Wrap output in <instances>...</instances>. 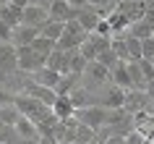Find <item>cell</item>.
Segmentation results:
<instances>
[{
    "mask_svg": "<svg viewBox=\"0 0 154 144\" xmlns=\"http://www.w3.org/2000/svg\"><path fill=\"white\" fill-rule=\"evenodd\" d=\"M105 115H107V107H102V105H86V107H79L73 113V118L79 123L94 128V131L105 128Z\"/></svg>",
    "mask_w": 154,
    "mask_h": 144,
    "instance_id": "obj_1",
    "label": "cell"
},
{
    "mask_svg": "<svg viewBox=\"0 0 154 144\" xmlns=\"http://www.w3.org/2000/svg\"><path fill=\"white\" fill-rule=\"evenodd\" d=\"M123 110L133 115V113H141V110H149L154 113V102L149 100L146 92H138V89H128L125 92V102H123Z\"/></svg>",
    "mask_w": 154,
    "mask_h": 144,
    "instance_id": "obj_2",
    "label": "cell"
},
{
    "mask_svg": "<svg viewBox=\"0 0 154 144\" xmlns=\"http://www.w3.org/2000/svg\"><path fill=\"white\" fill-rule=\"evenodd\" d=\"M16 60H18V71H24V73H34L37 68L45 66V58H39L29 45L26 47H16Z\"/></svg>",
    "mask_w": 154,
    "mask_h": 144,
    "instance_id": "obj_3",
    "label": "cell"
},
{
    "mask_svg": "<svg viewBox=\"0 0 154 144\" xmlns=\"http://www.w3.org/2000/svg\"><path fill=\"white\" fill-rule=\"evenodd\" d=\"M47 16L52 18V21H60V24H65V21H71V18L79 16V8L68 5L65 0H52V3L47 5Z\"/></svg>",
    "mask_w": 154,
    "mask_h": 144,
    "instance_id": "obj_4",
    "label": "cell"
},
{
    "mask_svg": "<svg viewBox=\"0 0 154 144\" xmlns=\"http://www.w3.org/2000/svg\"><path fill=\"white\" fill-rule=\"evenodd\" d=\"M13 131L18 134L21 142H32V144H37V142H39V136H42V131L37 128V123H32L26 115H18V120L13 123Z\"/></svg>",
    "mask_w": 154,
    "mask_h": 144,
    "instance_id": "obj_5",
    "label": "cell"
},
{
    "mask_svg": "<svg viewBox=\"0 0 154 144\" xmlns=\"http://www.w3.org/2000/svg\"><path fill=\"white\" fill-rule=\"evenodd\" d=\"M18 71V60H16V47L5 42L0 45V76H11Z\"/></svg>",
    "mask_w": 154,
    "mask_h": 144,
    "instance_id": "obj_6",
    "label": "cell"
},
{
    "mask_svg": "<svg viewBox=\"0 0 154 144\" xmlns=\"http://www.w3.org/2000/svg\"><path fill=\"white\" fill-rule=\"evenodd\" d=\"M60 76H63V73L55 71V68H50V66H42V68H37L34 73H29V79H32L34 84H39V87H50V89L57 87Z\"/></svg>",
    "mask_w": 154,
    "mask_h": 144,
    "instance_id": "obj_7",
    "label": "cell"
},
{
    "mask_svg": "<svg viewBox=\"0 0 154 144\" xmlns=\"http://www.w3.org/2000/svg\"><path fill=\"white\" fill-rule=\"evenodd\" d=\"M47 18H50V16H47V8H45V5H39V3H29V5L24 8V21H21V24L39 29Z\"/></svg>",
    "mask_w": 154,
    "mask_h": 144,
    "instance_id": "obj_8",
    "label": "cell"
},
{
    "mask_svg": "<svg viewBox=\"0 0 154 144\" xmlns=\"http://www.w3.org/2000/svg\"><path fill=\"white\" fill-rule=\"evenodd\" d=\"M105 18V13L102 11H97V8H91V5H86V8H79V16H76V21L84 26V32H94L97 29V24Z\"/></svg>",
    "mask_w": 154,
    "mask_h": 144,
    "instance_id": "obj_9",
    "label": "cell"
},
{
    "mask_svg": "<svg viewBox=\"0 0 154 144\" xmlns=\"http://www.w3.org/2000/svg\"><path fill=\"white\" fill-rule=\"evenodd\" d=\"M24 94H29V97H34V100H39V102H45V105H50L52 107V102H55V89H50V87H39V84H34L32 79L26 81V87H24Z\"/></svg>",
    "mask_w": 154,
    "mask_h": 144,
    "instance_id": "obj_10",
    "label": "cell"
},
{
    "mask_svg": "<svg viewBox=\"0 0 154 144\" xmlns=\"http://www.w3.org/2000/svg\"><path fill=\"white\" fill-rule=\"evenodd\" d=\"M110 84L125 89V92L133 89V87H131V73H128V63H125V60H118V63L110 68Z\"/></svg>",
    "mask_w": 154,
    "mask_h": 144,
    "instance_id": "obj_11",
    "label": "cell"
},
{
    "mask_svg": "<svg viewBox=\"0 0 154 144\" xmlns=\"http://www.w3.org/2000/svg\"><path fill=\"white\" fill-rule=\"evenodd\" d=\"M37 34H39V29L21 24V26H16V29H13L11 45H13V47H26V45H32V42H34V37H37Z\"/></svg>",
    "mask_w": 154,
    "mask_h": 144,
    "instance_id": "obj_12",
    "label": "cell"
},
{
    "mask_svg": "<svg viewBox=\"0 0 154 144\" xmlns=\"http://www.w3.org/2000/svg\"><path fill=\"white\" fill-rule=\"evenodd\" d=\"M52 113L57 115V120H68V118H73L76 107H73L71 97H68V94H57V97H55V102H52Z\"/></svg>",
    "mask_w": 154,
    "mask_h": 144,
    "instance_id": "obj_13",
    "label": "cell"
},
{
    "mask_svg": "<svg viewBox=\"0 0 154 144\" xmlns=\"http://www.w3.org/2000/svg\"><path fill=\"white\" fill-rule=\"evenodd\" d=\"M0 18L8 26L16 29V26H21V21H24V8H18L13 3H5V5H0Z\"/></svg>",
    "mask_w": 154,
    "mask_h": 144,
    "instance_id": "obj_14",
    "label": "cell"
},
{
    "mask_svg": "<svg viewBox=\"0 0 154 144\" xmlns=\"http://www.w3.org/2000/svg\"><path fill=\"white\" fill-rule=\"evenodd\" d=\"M84 73H86L94 84H107V81H110V68H107V66H102L99 60H89Z\"/></svg>",
    "mask_w": 154,
    "mask_h": 144,
    "instance_id": "obj_15",
    "label": "cell"
},
{
    "mask_svg": "<svg viewBox=\"0 0 154 144\" xmlns=\"http://www.w3.org/2000/svg\"><path fill=\"white\" fill-rule=\"evenodd\" d=\"M123 102H125V89L110 84V87H107V92H105V105H102V107L115 110V107H123Z\"/></svg>",
    "mask_w": 154,
    "mask_h": 144,
    "instance_id": "obj_16",
    "label": "cell"
},
{
    "mask_svg": "<svg viewBox=\"0 0 154 144\" xmlns=\"http://www.w3.org/2000/svg\"><path fill=\"white\" fill-rule=\"evenodd\" d=\"M29 47H32V50H34V53H37L39 58H45V60H47V55H50V53H52V50L57 47V45H55L52 40H47V37L37 34V37H34V42L29 45Z\"/></svg>",
    "mask_w": 154,
    "mask_h": 144,
    "instance_id": "obj_17",
    "label": "cell"
},
{
    "mask_svg": "<svg viewBox=\"0 0 154 144\" xmlns=\"http://www.w3.org/2000/svg\"><path fill=\"white\" fill-rule=\"evenodd\" d=\"M39 34H42V37H47V40H52V42L57 45V40L63 37V24H60V21H52V18H47V21L39 26Z\"/></svg>",
    "mask_w": 154,
    "mask_h": 144,
    "instance_id": "obj_18",
    "label": "cell"
},
{
    "mask_svg": "<svg viewBox=\"0 0 154 144\" xmlns=\"http://www.w3.org/2000/svg\"><path fill=\"white\" fill-rule=\"evenodd\" d=\"M154 26L146 21V18H138V21H133V24L128 26V34L131 37H136V40H146V37H152Z\"/></svg>",
    "mask_w": 154,
    "mask_h": 144,
    "instance_id": "obj_19",
    "label": "cell"
},
{
    "mask_svg": "<svg viewBox=\"0 0 154 144\" xmlns=\"http://www.w3.org/2000/svg\"><path fill=\"white\" fill-rule=\"evenodd\" d=\"M123 42H125V50H128V63L131 60H141V40L131 37V34H123Z\"/></svg>",
    "mask_w": 154,
    "mask_h": 144,
    "instance_id": "obj_20",
    "label": "cell"
},
{
    "mask_svg": "<svg viewBox=\"0 0 154 144\" xmlns=\"http://www.w3.org/2000/svg\"><path fill=\"white\" fill-rule=\"evenodd\" d=\"M18 115H21V113H18V107L13 102H11V105H0V123L13 126V123L18 120Z\"/></svg>",
    "mask_w": 154,
    "mask_h": 144,
    "instance_id": "obj_21",
    "label": "cell"
},
{
    "mask_svg": "<svg viewBox=\"0 0 154 144\" xmlns=\"http://www.w3.org/2000/svg\"><path fill=\"white\" fill-rule=\"evenodd\" d=\"M81 79V76H73V73H63L60 76V81H57L55 87V94H71V89L76 87V81Z\"/></svg>",
    "mask_w": 154,
    "mask_h": 144,
    "instance_id": "obj_22",
    "label": "cell"
},
{
    "mask_svg": "<svg viewBox=\"0 0 154 144\" xmlns=\"http://www.w3.org/2000/svg\"><path fill=\"white\" fill-rule=\"evenodd\" d=\"M94 139H97V131H94V128L84 126V123L76 126V142H73V144H91Z\"/></svg>",
    "mask_w": 154,
    "mask_h": 144,
    "instance_id": "obj_23",
    "label": "cell"
},
{
    "mask_svg": "<svg viewBox=\"0 0 154 144\" xmlns=\"http://www.w3.org/2000/svg\"><path fill=\"white\" fill-rule=\"evenodd\" d=\"M45 66H50V68H55V71H60V66H63V50H60V47H55V50H52V53L47 55Z\"/></svg>",
    "mask_w": 154,
    "mask_h": 144,
    "instance_id": "obj_24",
    "label": "cell"
},
{
    "mask_svg": "<svg viewBox=\"0 0 154 144\" xmlns=\"http://www.w3.org/2000/svg\"><path fill=\"white\" fill-rule=\"evenodd\" d=\"M97 60H99L102 66H107V68H112V66L118 63V55L112 53V47H107V50H102V53L97 55Z\"/></svg>",
    "mask_w": 154,
    "mask_h": 144,
    "instance_id": "obj_25",
    "label": "cell"
},
{
    "mask_svg": "<svg viewBox=\"0 0 154 144\" xmlns=\"http://www.w3.org/2000/svg\"><path fill=\"white\" fill-rule=\"evenodd\" d=\"M141 58L144 60H154V40L152 37L141 40Z\"/></svg>",
    "mask_w": 154,
    "mask_h": 144,
    "instance_id": "obj_26",
    "label": "cell"
},
{
    "mask_svg": "<svg viewBox=\"0 0 154 144\" xmlns=\"http://www.w3.org/2000/svg\"><path fill=\"white\" fill-rule=\"evenodd\" d=\"M138 66H141V71H144V79H146V84H149V81L154 79V63H152V60H144V58H141V60H138Z\"/></svg>",
    "mask_w": 154,
    "mask_h": 144,
    "instance_id": "obj_27",
    "label": "cell"
},
{
    "mask_svg": "<svg viewBox=\"0 0 154 144\" xmlns=\"http://www.w3.org/2000/svg\"><path fill=\"white\" fill-rule=\"evenodd\" d=\"M11 37H13V26H8L3 18H0V45L11 42Z\"/></svg>",
    "mask_w": 154,
    "mask_h": 144,
    "instance_id": "obj_28",
    "label": "cell"
},
{
    "mask_svg": "<svg viewBox=\"0 0 154 144\" xmlns=\"http://www.w3.org/2000/svg\"><path fill=\"white\" fill-rule=\"evenodd\" d=\"M112 3H115V0H89V5H91V8H97V11H102V13H105V16H107V11H110V8H115Z\"/></svg>",
    "mask_w": 154,
    "mask_h": 144,
    "instance_id": "obj_29",
    "label": "cell"
},
{
    "mask_svg": "<svg viewBox=\"0 0 154 144\" xmlns=\"http://www.w3.org/2000/svg\"><path fill=\"white\" fill-rule=\"evenodd\" d=\"M94 34H99V37H112V29H110V24H107V18H102V21L97 24Z\"/></svg>",
    "mask_w": 154,
    "mask_h": 144,
    "instance_id": "obj_30",
    "label": "cell"
},
{
    "mask_svg": "<svg viewBox=\"0 0 154 144\" xmlns=\"http://www.w3.org/2000/svg\"><path fill=\"white\" fill-rule=\"evenodd\" d=\"M125 144H149L144 139V136H138L136 131H128V134H125Z\"/></svg>",
    "mask_w": 154,
    "mask_h": 144,
    "instance_id": "obj_31",
    "label": "cell"
},
{
    "mask_svg": "<svg viewBox=\"0 0 154 144\" xmlns=\"http://www.w3.org/2000/svg\"><path fill=\"white\" fill-rule=\"evenodd\" d=\"M102 144H125V136L123 134H110V136H105Z\"/></svg>",
    "mask_w": 154,
    "mask_h": 144,
    "instance_id": "obj_32",
    "label": "cell"
},
{
    "mask_svg": "<svg viewBox=\"0 0 154 144\" xmlns=\"http://www.w3.org/2000/svg\"><path fill=\"white\" fill-rule=\"evenodd\" d=\"M13 102V94H11V92H3V89H0V105H11Z\"/></svg>",
    "mask_w": 154,
    "mask_h": 144,
    "instance_id": "obj_33",
    "label": "cell"
},
{
    "mask_svg": "<svg viewBox=\"0 0 154 144\" xmlns=\"http://www.w3.org/2000/svg\"><path fill=\"white\" fill-rule=\"evenodd\" d=\"M68 5H73V8H86L89 5V0H65Z\"/></svg>",
    "mask_w": 154,
    "mask_h": 144,
    "instance_id": "obj_34",
    "label": "cell"
},
{
    "mask_svg": "<svg viewBox=\"0 0 154 144\" xmlns=\"http://www.w3.org/2000/svg\"><path fill=\"white\" fill-rule=\"evenodd\" d=\"M146 94H149V100L154 102V79L149 81V84H146Z\"/></svg>",
    "mask_w": 154,
    "mask_h": 144,
    "instance_id": "obj_35",
    "label": "cell"
},
{
    "mask_svg": "<svg viewBox=\"0 0 154 144\" xmlns=\"http://www.w3.org/2000/svg\"><path fill=\"white\" fill-rule=\"evenodd\" d=\"M11 3H13V5H18V8H26L32 0H11Z\"/></svg>",
    "mask_w": 154,
    "mask_h": 144,
    "instance_id": "obj_36",
    "label": "cell"
},
{
    "mask_svg": "<svg viewBox=\"0 0 154 144\" xmlns=\"http://www.w3.org/2000/svg\"><path fill=\"white\" fill-rule=\"evenodd\" d=\"M32 3H39V5H45V8H47V5L52 3V0H32Z\"/></svg>",
    "mask_w": 154,
    "mask_h": 144,
    "instance_id": "obj_37",
    "label": "cell"
},
{
    "mask_svg": "<svg viewBox=\"0 0 154 144\" xmlns=\"http://www.w3.org/2000/svg\"><path fill=\"white\" fill-rule=\"evenodd\" d=\"M152 40H154V32H152Z\"/></svg>",
    "mask_w": 154,
    "mask_h": 144,
    "instance_id": "obj_38",
    "label": "cell"
},
{
    "mask_svg": "<svg viewBox=\"0 0 154 144\" xmlns=\"http://www.w3.org/2000/svg\"><path fill=\"white\" fill-rule=\"evenodd\" d=\"M152 63H154V60H152Z\"/></svg>",
    "mask_w": 154,
    "mask_h": 144,
    "instance_id": "obj_39",
    "label": "cell"
}]
</instances>
